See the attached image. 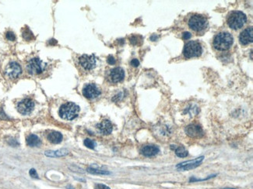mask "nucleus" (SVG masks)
I'll list each match as a JSON object with an SVG mask.
<instances>
[{
	"label": "nucleus",
	"mask_w": 253,
	"mask_h": 189,
	"mask_svg": "<svg viewBox=\"0 0 253 189\" xmlns=\"http://www.w3.org/2000/svg\"><path fill=\"white\" fill-rule=\"evenodd\" d=\"M253 40V29L252 27H248L244 29L240 34L239 40L242 45H248L252 42Z\"/></svg>",
	"instance_id": "nucleus-13"
},
{
	"label": "nucleus",
	"mask_w": 253,
	"mask_h": 189,
	"mask_svg": "<svg viewBox=\"0 0 253 189\" xmlns=\"http://www.w3.org/2000/svg\"><path fill=\"white\" fill-rule=\"evenodd\" d=\"M97 130H99V132L103 135L110 134V133L112 132L113 130L112 124H111V122H110L109 120H108V119L103 120L101 123L97 124Z\"/></svg>",
	"instance_id": "nucleus-15"
},
{
	"label": "nucleus",
	"mask_w": 253,
	"mask_h": 189,
	"mask_svg": "<svg viewBox=\"0 0 253 189\" xmlns=\"http://www.w3.org/2000/svg\"><path fill=\"white\" fill-rule=\"evenodd\" d=\"M189 26L195 32H200L206 27L207 20L201 15H194L189 19Z\"/></svg>",
	"instance_id": "nucleus-5"
},
{
	"label": "nucleus",
	"mask_w": 253,
	"mask_h": 189,
	"mask_svg": "<svg viewBox=\"0 0 253 189\" xmlns=\"http://www.w3.org/2000/svg\"><path fill=\"white\" fill-rule=\"evenodd\" d=\"M27 144L29 147H39L41 144V141L38 136L35 134H30L27 138Z\"/></svg>",
	"instance_id": "nucleus-17"
},
{
	"label": "nucleus",
	"mask_w": 253,
	"mask_h": 189,
	"mask_svg": "<svg viewBox=\"0 0 253 189\" xmlns=\"http://www.w3.org/2000/svg\"><path fill=\"white\" fill-rule=\"evenodd\" d=\"M125 77V72L122 68H113L109 74V78L113 83H118L123 80Z\"/></svg>",
	"instance_id": "nucleus-14"
},
{
	"label": "nucleus",
	"mask_w": 253,
	"mask_h": 189,
	"mask_svg": "<svg viewBox=\"0 0 253 189\" xmlns=\"http://www.w3.org/2000/svg\"><path fill=\"white\" fill-rule=\"evenodd\" d=\"M107 61H108V63L109 64L113 65L115 64V57H113V56L110 55V56H108V59H107Z\"/></svg>",
	"instance_id": "nucleus-27"
},
{
	"label": "nucleus",
	"mask_w": 253,
	"mask_h": 189,
	"mask_svg": "<svg viewBox=\"0 0 253 189\" xmlns=\"http://www.w3.org/2000/svg\"><path fill=\"white\" fill-rule=\"evenodd\" d=\"M45 64L39 58H32L29 60L27 65V70L30 74H39L44 71Z\"/></svg>",
	"instance_id": "nucleus-6"
},
{
	"label": "nucleus",
	"mask_w": 253,
	"mask_h": 189,
	"mask_svg": "<svg viewBox=\"0 0 253 189\" xmlns=\"http://www.w3.org/2000/svg\"><path fill=\"white\" fill-rule=\"evenodd\" d=\"M80 107L73 102H67L63 104L59 109V115L63 119L73 120L78 116Z\"/></svg>",
	"instance_id": "nucleus-2"
},
{
	"label": "nucleus",
	"mask_w": 253,
	"mask_h": 189,
	"mask_svg": "<svg viewBox=\"0 0 253 189\" xmlns=\"http://www.w3.org/2000/svg\"><path fill=\"white\" fill-rule=\"evenodd\" d=\"M131 64L133 65V67H138L139 65V61L137 59H133L131 61Z\"/></svg>",
	"instance_id": "nucleus-30"
},
{
	"label": "nucleus",
	"mask_w": 253,
	"mask_h": 189,
	"mask_svg": "<svg viewBox=\"0 0 253 189\" xmlns=\"http://www.w3.org/2000/svg\"><path fill=\"white\" fill-rule=\"evenodd\" d=\"M95 189H111L108 186L103 184H97L95 185Z\"/></svg>",
	"instance_id": "nucleus-26"
},
{
	"label": "nucleus",
	"mask_w": 253,
	"mask_h": 189,
	"mask_svg": "<svg viewBox=\"0 0 253 189\" xmlns=\"http://www.w3.org/2000/svg\"><path fill=\"white\" fill-rule=\"evenodd\" d=\"M201 44L197 41H190L185 44L183 51V54L186 58L199 57L202 54Z\"/></svg>",
	"instance_id": "nucleus-4"
},
{
	"label": "nucleus",
	"mask_w": 253,
	"mask_h": 189,
	"mask_svg": "<svg viewBox=\"0 0 253 189\" xmlns=\"http://www.w3.org/2000/svg\"><path fill=\"white\" fill-rule=\"evenodd\" d=\"M84 145L86 146L87 147L90 149H94L96 147V143L94 140L91 139H86L84 140Z\"/></svg>",
	"instance_id": "nucleus-22"
},
{
	"label": "nucleus",
	"mask_w": 253,
	"mask_h": 189,
	"mask_svg": "<svg viewBox=\"0 0 253 189\" xmlns=\"http://www.w3.org/2000/svg\"><path fill=\"white\" fill-rule=\"evenodd\" d=\"M159 147L155 145H146L141 149V153L147 157L154 156L159 153Z\"/></svg>",
	"instance_id": "nucleus-16"
},
{
	"label": "nucleus",
	"mask_w": 253,
	"mask_h": 189,
	"mask_svg": "<svg viewBox=\"0 0 253 189\" xmlns=\"http://www.w3.org/2000/svg\"><path fill=\"white\" fill-rule=\"evenodd\" d=\"M6 37H7V40H10V41H14V40H16V36H15V34L13 33V32H11V31H8V32L7 33Z\"/></svg>",
	"instance_id": "nucleus-24"
},
{
	"label": "nucleus",
	"mask_w": 253,
	"mask_h": 189,
	"mask_svg": "<svg viewBox=\"0 0 253 189\" xmlns=\"http://www.w3.org/2000/svg\"><path fill=\"white\" fill-rule=\"evenodd\" d=\"M23 37H24V38L25 39V40H30L33 38V33L30 32V29H27L23 32Z\"/></svg>",
	"instance_id": "nucleus-23"
},
{
	"label": "nucleus",
	"mask_w": 253,
	"mask_h": 189,
	"mask_svg": "<svg viewBox=\"0 0 253 189\" xmlns=\"http://www.w3.org/2000/svg\"><path fill=\"white\" fill-rule=\"evenodd\" d=\"M63 135L59 132H52L48 135V139L52 143H59L63 140Z\"/></svg>",
	"instance_id": "nucleus-18"
},
{
	"label": "nucleus",
	"mask_w": 253,
	"mask_h": 189,
	"mask_svg": "<svg viewBox=\"0 0 253 189\" xmlns=\"http://www.w3.org/2000/svg\"><path fill=\"white\" fill-rule=\"evenodd\" d=\"M21 72H22V69H21V65L14 61L10 62L6 68V74L9 77L12 79L19 77Z\"/></svg>",
	"instance_id": "nucleus-9"
},
{
	"label": "nucleus",
	"mask_w": 253,
	"mask_h": 189,
	"mask_svg": "<svg viewBox=\"0 0 253 189\" xmlns=\"http://www.w3.org/2000/svg\"><path fill=\"white\" fill-rule=\"evenodd\" d=\"M138 37H136V36H133V37H132L131 38H130V42H131L133 44L136 45V44H138Z\"/></svg>",
	"instance_id": "nucleus-28"
},
{
	"label": "nucleus",
	"mask_w": 253,
	"mask_h": 189,
	"mask_svg": "<svg viewBox=\"0 0 253 189\" xmlns=\"http://www.w3.org/2000/svg\"><path fill=\"white\" fill-rule=\"evenodd\" d=\"M233 43V37L231 33L222 32L217 34L213 40V46L216 50L224 51L230 49Z\"/></svg>",
	"instance_id": "nucleus-1"
},
{
	"label": "nucleus",
	"mask_w": 253,
	"mask_h": 189,
	"mask_svg": "<svg viewBox=\"0 0 253 189\" xmlns=\"http://www.w3.org/2000/svg\"><path fill=\"white\" fill-rule=\"evenodd\" d=\"M9 144H10L11 146H13V147H14V146L16 145H18V143L16 142V140H15L14 139H11L10 140H9Z\"/></svg>",
	"instance_id": "nucleus-31"
},
{
	"label": "nucleus",
	"mask_w": 253,
	"mask_h": 189,
	"mask_svg": "<svg viewBox=\"0 0 253 189\" xmlns=\"http://www.w3.org/2000/svg\"><path fill=\"white\" fill-rule=\"evenodd\" d=\"M175 154L178 157H185V156H188L189 153H188V150H186L184 147H178L175 148Z\"/></svg>",
	"instance_id": "nucleus-21"
},
{
	"label": "nucleus",
	"mask_w": 253,
	"mask_h": 189,
	"mask_svg": "<svg viewBox=\"0 0 253 189\" xmlns=\"http://www.w3.org/2000/svg\"><path fill=\"white\" fill-rule=\"evenodd\" d=\"M247 17L241 11H234L230 14L227 18V24L232 29H238L246 23Z\"/></svg>",
	"instance_id": "nucleus-3"
},
{
	"label": "nucleus",
	"mask_w": 253,
	"mask_h": 189,
	"mask_svg": "<svg viewBox=\"0 0 253 189\" xmlns=\"http://www.w3.org/2000/svg\"><path fill=\"white\" fill-rule=\"evenodd\" d=\"M29 174H30V177H32L33 178H38V173H37V171L35 169H33V168L30 169Z\"/></svg>",
	"instance_id": "nucleus-25"
},
{
	"label": "nucleus",
	"mask_w": 253,
	"mask_h": 189,
	"mask_svg": "<svg viewBox=\"0 0 253 189\" xmlns=\"http://www.w3.org/2000/svg\"><path fill=\"white\" fill-rule=\"evenodd\" d=\"M157 37H156V35H153L151 37V40H153V41H154V40H157Z\"/></svg>",
	"instance_id": "nucleus-32"
},
{
	"label": "nucleus",
	"mask_w": 253,
	"mask_h": 189,
	"mask_svg": "<svg viewBox=\"0 0 253 189\" xmlns=\"http://www.w3.org/2000/svg\"><path fill=\"white\" fill-rule=\"evenodd\" d=\"M69 153V151L66 149H61V150H55V151H52V150H49V151L45 152V155L47 156H50V157H59V156H66Z\"/></svg>",
	"instance_id": "nucleus-19"
},
{
	"label": "nucleus",
	"mask_w": 253,
	"mask_h": 189,
	"mask_svg": "<svg viewBox=\"0 0 253 189\" xmlns=\"http://www.w3.org/2000/svg\"><path fill=\"white\" fill-rule=\"evenodd\" d=\"M88 173L92 174H99V175H105V174H110V172L107 171V170H100V169H97V168H94V167H88L87 169Z\"/></svg>",
	"instance_id": "nucleus-20"
},
{
	"label": "nucleus",
	"mask_w": 253,
	"mask_h": 189,
	"mask_svg": "<svg viewBox=\"0 0 253 189\" xmlns=\"http://www.w3.org/2000/svg\"><path fill=\"white\" fill-rule=\"evenodd\" d=\"M83 94L87 99H95L100 95L101 91L94 84H87L83 88Z\"/></svg>",
	"instance_id": "nucleus-11"
},
{
	"label": "nucleus",
	"mask_w": 253,
	"mask_h": 189,
	"mask_svg": "<svg viewBox=\"0 0 253 189\" xmlns=\"http://www.w3.org/2000/svg\"><path fill=\"white\" fill-rule=\"evenodd\" d=\"M66 187H67L68 189H74V187H72V186H71V185H68Z\"/></svg>",
	"instance_id": "nucleus-33"
},
{
	"label": "nucleus",
	"mask_w": 253,
	"mask_h": 189,
	"mask_svg": "<svg viewBox=\"0 0 253 189\" xmlns=\"http://www.w3.org/2000/svg\"><path fill=\"white\" fill-rule=\"evenodd\" d=\"M203 159H204V156H200V157L196 158L195 160L185 161V162L178 164L177 165V168L180 170H191V169L195 168V167L200 165V164L203 162Z\"/></svg>",
	"instance_id": "nucleus-10"
},
{
	"label": "nucleus",
	"mask_w": 253,
	"mask_h": 189,
	"mask_svg": "<svg viewBox=\"0 0 253 189\" xmlns=\"http://www.w3.org/2000/svg\"><path fill=\"white\" fill-rule=\"evenodd\" d=\"M186 133L188 136L192 138H199L203 136V130L199 125L191 124L186 127Z\"/></svg>",
	"instance_id": "nucleus-12"
},
{
	"label": "nucleus",
	"mask_w": 253,
	"mask_h": 189,
	"mask_svg": "<svg viewBox=\"0 0 253 189\" xmlns=\"http://www.w3.org/2000/svg\"><path fill=\"white\" fill-rule=\"evenodd\" d=\"M191 37H192V34L189 32H185L182 34V38L184 40H189L191 38Z\"/></svg>",
	"instance_id": "nucleus-29"
},
{
	"label": "nucleus",
	"mask_w": 253,
	"mask_h": 189,
	"mask_svg": "<svg viewBox=\"0 0 253 189\" xmlns=\"http://www.w3.org/2000/svg\"><path fill=\"white\" fill-rule=\"evenodd\" d=\"M80 64L84 68L85 70H92L96 66V57L94 55H87V54H83L79 58Z\"/></svg>",
	"instance_id": "nucleus-8"
},
{
	"label": "nucleus",
	"mask_w": 253,
	"mask_h": 189,
	"mask_svg": "<svg viewBox=\"0 0 253 189\" xmlns=\"http://www.w3.org/2000/svg\"><path fill=\"white\" fill-rule=\"evenodd\" d=\"M35 102L30 99H24L18 103L17 110L21 114L29 115L34 109Z\"/></svg>",
	"instance_id": "nucleus-7"
}]
</instances>
